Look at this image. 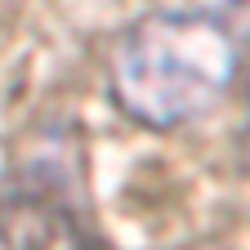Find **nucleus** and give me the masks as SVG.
Here are the masks:
<instances>
[{"instance_id":"f257e3e1","label":"nucleus","mask_w":250,"mask_h":250,"mask_svg":"<svg viewBox=\"0 0 250 250\" xmlns=\"http://www.w3.org/2000/svg\"><path fill=\"white\" fill-rule=\"evenodd\" d=\"M237 72V18L206 0H188L139 14L116 36L107 54V94L125 121L170 134L210 116L228 99Z\"/></svg>"},{"instance_id":"f03ea898","label":"nucleus","mask_w":250,"mask_h":250,"mask_svg":"<svg viewBox=\"0 0 250 250\" xmlns=\"http://www.w3.org/2000/svg\"><path fill=\"white\" fill-rule=\"evenodd\" d=\"M0 250H99L85 214L54 188L0 192Z\"/></svg>"},{"instance_id":"7ed1b4c3","label":"nucleus","mask_w":250,"mask_h":250,"mask_svg":"<svg viewBox=\"0 0 250 250\" xmlns=\"http://www.w3.org/2000/svg\"><path fill=\"white\" fill-rule=\"evenodd\" d=\"M210 9H219V14H228V18H237L241 9H250V0H206Z\"/></svg>"},{"instance_id":"20e7f679","label":"nucleus","mask_w":250,"mask_h":250,"mask_svg":"<svg viewBox=\"0 0 250 250\" xmlns=\"http://www.w3.org/2000/svg\"><path fill=\"white\" fill-rule=\"evenodd\" d=\"M241 166H246V174H250V125H246V134H241Z\"/></svg>"}]
</instances>
